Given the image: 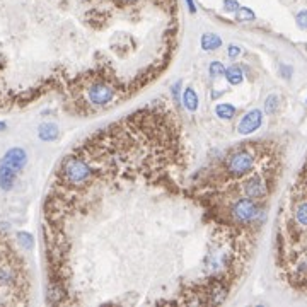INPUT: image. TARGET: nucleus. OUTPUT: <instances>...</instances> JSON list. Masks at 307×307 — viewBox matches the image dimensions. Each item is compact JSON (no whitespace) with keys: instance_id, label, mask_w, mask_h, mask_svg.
<instances>
[{"instance_id":"12","label":"nucleus","mask_w":307,"mask_h":307,"mask_svg":"<svg viewBox=\"0 0 307 307\" xmlns=\"http://www.w3.org/2000/svg\"><path fill=\"white\" fill-rule=\"evenodd\" d=\"M235 113H237V108L230 102H219L215 106V115L224 121H230L235 116Z\"/></svg>"},{"instance_id":"16","label":"nucleus","mask_w":307,"mask_h":307,"mask_svg":"<svg viewBox=\"0 0 307 307\" xmlns=\"http://www.w3.org/2000/svg\"><path fill=\"white\" fill-rule=\"evenodd\" d=\"M280 106V98L277 94H270L268 98L265 99V113L266 115H275Z\"/></svg>"},{"instance_id":"25","label":"nucleus","mask_w":307,"mask_h":307,"mask_svg":"<svg viewBox=\"0 0 307 307\" xmlns=\"http://www.w3.org/2000/svg\"><path fill=\"white\" fill-rule=\"evenodd\" d=\"M7 128V123L5 121H0V131H3Z\"/></svg>"},{"instance_id":"13","label":"nucleus","mask_w":307,"mask_h":307,"mask_svg":"<svg viewBox=\"0 0 307 307\" xmlns=\"http://www.w3.org/2000/svg\"><path fill=\"white\" fill-rule=\"evenodd\" d=\"M226 80L229 82L230 85H241L242 80H244V74H242V69L239 65H230L226 69Z\"/></svg>"},{"instance_id":"5","label":"nucleus","mask_w":307,"mask_h":307,"mask_svg":"<svg viewBox=\"0 0 307 307\" xmlns=\"http://www.w3.org/2000/svg\"><path fill=\"white\" fill-rule=\"evenodd\" d=\"M244 195L249 196V198L253 200H263L266 195H268V188H266V183L265 179H263L261 174H251V176L246 179L244 183Z\"/></svg>"},{"instance_id":"20","label":"nucleus","mask_w":307,"mask_h":307,"mask_svg":"<svg viewBox=\"0 0 307 307\" xmlns=\"http://www.w3.org/2000/svg\"><path fill=\"white\" fill-rule=\"evenodd\" d=\"M222 5H224V10H226V12H229V14H235V10L241 7L237 0H224Z\"/></svg>"},{"instance_id":"17","label":"nucleus","mask_w":307,"mask_h":307,"mask_svg":"<svg viewBox=\"0 0 307 307\" xmlns=\"http://www.w3.org/2000/svg\"><path fill=\"white\" fill-rule=\"evenodd\" d=\"M294 215H295V220H297L299 226L307 227V202L301 203V205H299L297 208H295Z\"/></svg>"},{"instance_id":"24","label":"nucleus","mask_w":307,"mask_h":307,"mask_svg":"<svg viewBox=\"0 0 307 307\" xmlns=\"http://www.w3.org/2000/svg\"><path fill=\"white\" fill-rule=\"evenodd\" d=\"M186 3H188V9H190V12L195 14L196 12V3L193 2V0H186Z\"/></svg>"},{"instance_id":"8","label":"nucleus","mask_w":307,"mask_h":307,"mask_svg":"<svg viewBox=\"0 0 307 307\" xmlns=\"http://www.w3.org/2000/svg\"><path fill=\"white\" fill-rule=\"evenodd\" d=\"M17 171L12 169L10 166H7L5 162L0 160V190L3 191H9L14 188V183L17 179Z\"/></svg>"},{"instance_id":"7","label":"nucleus","mask_w":307,"mask_h":307,"mask_svg":"<svg viewBox=\"0 0 307 307\" xmlns=\"http://www.w3.org/2000/svg\"><path fill=\"white\" fill-rule=\"evenodd\" d=\"M2 162H5L7 166H10L12 169H16L17 173H21L27 164V154L23 147H12L3 154Z\"/></svg>"},{"instance_id":"23","label":"nucleus","mask_w":307,"mask_h":307,"mask_svg":"<svg viewBox=\"0 0 307 307\" xmlns=\"http://www.w3.org/2000/svg\"><path fill=\"white\" fill-rule=\"evenodd\" d=\"M280 70H281V76L285 78H290L292 77V67L288 65H280Z\"/></svg>"},{"instance_id":"18","label":"nucleus","mask_w":307,"mask_h":307,"mask_svg":"<svg viewBox=\"0 0 307 307\" xmlns=\"http://www.w3.org/2000/svg\"><path fill=\"white\" fill-rule=\"evenodd\" d=\"M17 241L21 242V246H23L26 251H29V249L34 246L33 235H31L29 232H17Z\"/></svg>"},{"instance_id":"4","label":"nucleus","mask_w":307,"mask_h":307,"mask_svg":"<svg viewBox=\"0 0 307 307\" xmlns=\"http://www.w3.org/2000/svg\"><path fill=\"white\" fill-rule=\"evenodd\" d=\"M256 157L249 151H237L227 159V173L234 178H242L253 173Z\"/></svg>"},{"instance_id":"19","label":"nucleus","mask_w":307,"mask_h":307,"mask_svg":"<svg viewBox=\"0 0 307 307\" xmlns=\"http://www.w3.org/2000/svg\"><path fill=\"white\" fill-rule=\"evenodd\" d=\"M181 87H183V80H176L171 85V96H173L174 102H181Z\"/></svg>"},{"instance_id":"2","label":"nucleus","mask_w":307,"mask_h":307,"mask_svg":"<svg viewBox=\"0 0 307 307\" xmlns=\"http://www.w3.org/2000/svg\"><path fill=\"white\" fill-rule=\"evenodd\" d=\"M118 89L111 82L104 80V78H96L94 82L85 87V98L91 106L96 108H102V106H108L115 101Z\"/></svg>"},{"instance_id":"21","label":"nucleus","mask_w":307,"mask_h":307,"mask_svg":"<svg viewBox=\"0 0 307 307\" xmlns=\"http://www.w3.org/2000/svg\"><path fill=\"white\" fill-rule=\"evenodd\" d=\"M295 23H297V26L301 27V29H307V9L301 10V12L295 16Z\"/></svg>"},{"instance_id":"9","label":"nucleus","mask_w":307,"mask_h":307,"mask_svg":"<svg viewBox=\"0 0 307 307\" xmlns=\"http://www.w3.org/2000/svg\"><path fill=\"white\" fill-rule=\"evenodd\" d=\"M38 137L39 140L43 142H55L56 138L60 137V130H58V125L55 123H41L38 127Z\"/></svg>"},{"instance_id":"6","label":"nucleus","mask_w":307,"mask_h":307,"mask_svg":"<svg viewBox=\"0 0 307 307\" xmlns=\"http://www.w3.org/2000/svg\"><path fill=\"white\" fill-rule=\"evenodd\" d=\"M263 123V111L258 108L251 109V111L244 113V116L241 118L237 125V131L241 135H251L261 127Z\"/></svg>"},{"instance_id":"1","label":"nucleus","mask_w":307,"mask_h":307,"mask_svg":"<svg viewBox=\"0 0 307 307\" xmlns=\"http://www.w3.org/2000/svg\"><path fill=\"white\" fill-rule=\"evenodd\" d=\"M96 174V169L89 159H84L82 155H67L62 160L58 176L63 186L80 188L91 183L92 176Z\"/></svg>"},{"instance_id":"10","label":"nucleus","mask_w":307,"mask_h":307,"mask_svg":"<svg viewBox=\"0 0 307 307\" xmlns=\"http://www.w3.org/2000/svg\"><path fill=\"white\" fill-rule=\"evenodd\" d=\"M222 38L215 33H205L202 34V39H200L202 50H205V51H217L219 48H222Z\"/></svg>"},{"instance_id":"14","label":"nucleus","mask_w":307,"mask_h":307,"mask_svg":"<svg viewBox=\"0 0 307 307\" xmlns=\"http://www.w3.org/2000/svg\"><path fill=\"white\" fill-rule=\"evenodd\" d=\"M235 19H237L239 23H249V21L256 19V14L253 12L249 7H239V9L235 10Z\"/></svg>"},{"instance_id":"22","label":"nucleus","mask_w":307,"mask_h":307,"mask_svg":"<svg viewBox=\"0 0 307 307\" xmlns=\"http://www.w3.org/2000/svg\"><path fill=\"white\" fill-rule=\"evenodd\" d=\"M241 46H237V45H234V43H230L229 46H227V56H229L230 60H235L239 55H241Z\"/></svg>"},{"instance_id":"15","label":"nucleus","mask_w":307,"mask_h":307,"mask_svg":"<svg viewBox=\"0 0 307 307\" xmlns=\"http://www.w3.org/2000/svg\"><path fill=\"white\" fill-rule=\"evenodd\" d=\"M226 69L227 67L224 65L222 62H219V60H213V62H210L208 65V74L212 78H217V77H222L226 76Z\"/></svg>"},{"instance_id":"26","label":"nucleus","mask_w":307,"mask_h":307,"mask_svg":"<svg viewBox=\"0 0 307 307\" xmlns=\"http://www.w3.org/2000/svg\"><path fill=\"white\" fill-rule=\"evenodd\" d=\"M306 104H307V99H306Z\"/></svg>"},{"instance_id":"3","label":"nucleus","mask_w":307,"mask_h":307,"mask_svg":"<svg viewBox=\"0 0 307 307\" xmlns=\"http://www.w3.org/2000/svg\"><path fill=\"white\" fill-rule=\"evenodd\" d=\"M232 219L239 226H249L259 217V206L256 205V200L244 196V198L235 200V203L232 205Z\"/></svg>"},{"instance_id":"11","label":"nucleus","mask_w":307,"mask_h":307,"mask_svg":"<svg viewBox=\"0 0 307 307\" xmlns=\"http://www.w3.org/2000/svg\"><path fill=\"white\" fill-rule=\"evenodd\" d=\"M183 106L188 109L190 113L198 111L200 108V98L196 94V91L193 87H186L183 92Z\"/></svg>"}]
</instances>
